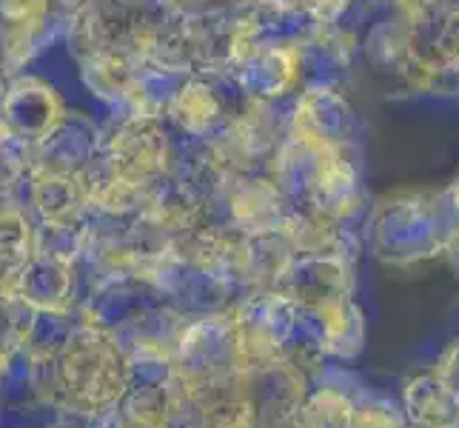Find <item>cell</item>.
I'll return each instance as SVG.
<instances>
[{
    "label": "cell",
    "mask_w": 459,
    "mask_h": 428,
    "mask_svg": "<svg viewBox=\"0 0 459 428\" xmlns=\"http://www.w3.org/2000/svg\"><path fill=\"white\" fill-rule=\"evenodd\" d=\"M57 115L60 106L55 94L38 81H21L4 100V123L23 140H43L57 126Z\"/></svg>",
    "instance_id": "obj_1"
}]
</instances>
